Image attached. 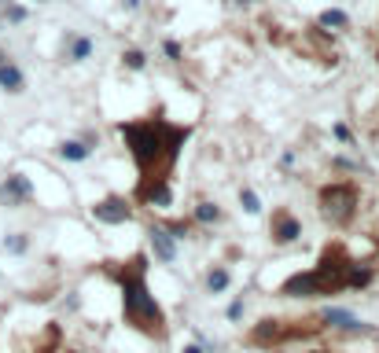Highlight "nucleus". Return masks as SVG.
Returning <instances> with one entry per match:
<instances>
[{
    "mask_svg": "<svg viewBox=\"0 0 379 353\" xmlns=\"http://www.w3.org/2000/svg\"><path fill=\"white\" fill-rule=\"evenodd\" d=\"M269 236H273V243L287 247V243H294V239L302 236V221L294 217L291 210H276V214H273V229H269Z\"/></svg>",
    "mask_w": 379,
    "mask_h": 353,
    "instance_id": "8",
    "label": "nucleus"
},
{
    "mask_svg": "<svg viewBox=\"0 0 379 353\" xmlns=\"http://www.w3.org/2000/svg\"><path fill=\"white\" fill-rule=\"evenodd\" d=\"M147 239H151L155 254H159V258L166 262V265L177 258V243H173V236H170L166 229H162V224H151V229H147Z\"/></svg>",
    "mask_w": 379,
    "mask_h": 353,
    "instance_id": "11",
    "label": "nucleus"
},
{
    "mask_svg": "<svg viewBox=\"0 0 379 353\" xmlns=\"http://www.w3.org/2000/svg\"><path fill=\"white\" fill-rule=\"evenodd\" d=\"M228 280H232V276H228V269H213L210 276H206V287L218 295V291H225V287H228Z\"/></svg>",
    "mask_w": 379,
    "mask_h": 353,
    "instance_id": "20",
    "label": "nucleus"
},
{
    "mask_svg": "<svg viewBox=\"0 0 379 353\" xmlns=\"http://www.w3.org/2000/svg\"><path fill=\"white\" fill-rule=\"evenodd\" d=\"M350 269H354L350 250L342 243H328L317 258V269H309L317 280V295H339L342 287H350Z\"/></svg>",
    "mask_w": 379,
    "mask_h": 353,
    "instance_id": "3",
    "label": "nucleus"
},
{
    "mask_svg": "<svg viewBox=\"0 0 379 353\" xmlns=\"http://www.w3.org/2000/svg\"><path fill=\"white\" fill-rule=\"evenodd\" d=\"M280 295L284 298H317V280H313V272H294L280 283Z\"/></svg>",
    "mask_w": 379,
    "mask_h": 353,
    "instance_id": "10",
    "label": "nucleus"
},
{
    "mask_svg": "<svg viewBox=\"0 0 379 353\" xmlns=\"http://www.w3.org/2000/svg\"><path fill=\"white\" fill-rule=\"evenodd\" d=\"M34 199V184H30V176L26 173H11L4 184H0V203H8V206H23Z\"/></svg>",
    "mask_w": 379,
    "mask_h": 353,
    "instance_id": "9",
    "label": "nucleus"
},
{
    "mask_svg": "<svg viewBox=\"0 0 379 353\" xmlns=\"http://www.w3.org/2000/svg\"><path fill=\"white\" fill-rule=\"evenodd\" d=\"M0 15H4L8 23H26V8H19V4H11V0H0Z\"/></svg>",
    "mask_w": 379,
    "mask_h": 353,
    "instance_id": "19",
    "label": "nucleus"
},
{
    "mask_svg": "<svg viewBox=\"0 0 379 353\" xmlns=\"http://www.w3.org/2000/svg\"><path fill=\"white\" fill-rule=\"evenodd\" d=\"M372 276H375V269L368 265V262H354V269H350V287H368L372 283Z\"/></svg>",
    "mask_w": 379,
    "mask_h": 353,
    "instance_id": "15",
    "label": "nucleus"
},
{
    "mask_svg": "<svg viewBox=\"0 0 379 353\" xmlns=\"http://www.w3.org/2000/svg\"><path fill=\"white\" fill-rule=\"evenodd\" d=\"M321 214L328 224H335V229H346L354 217H357V206H361V191L354 181H332L321 188Z\"/></svg>",
    "mask_w": 379,
    "mask_h": 353,
    "instance_id": "4",
    "label": "nucleus"
},
{
    "mask_svg": "<svg viewBox=\"0 0 379 353\" xmlns=\"http://www.w3.org/2000/svg\"><path fill=\"white\" fill-rule=\"evenodd\" d=\"M321 26L346 30V26H350V15H346V11H339V8H328V11H321Z\"/></svg>",
    "mask_w": 379,
    "mask_h": 353,
    "instance_id": "17",
    "label": "nucleus"
},
{
    "mask_svg": "<svg viewBox=\"0 0 379 353\" xmlns=\"http://www.w3.org/2000/svg\"><path fill=\"white\" fill-rule=\"evenodd\" d=\"M192 217H195V221H203V224H218V221H221V210H218L213 203H199Z\"/></svg>",
    "mask_w": 379,
    "mask_h": 353,
    "instance_id": "18",
    "label": "nucleus"
},
{
    "mask_svg": "<svg viewBox=\"0 0 379 353\" xmlns=\"http://www.w3.org/2000/svg\"><path fill=\"white\" fill-rule=\"evenodd\" d=\"M185 353H203V346H199V342H192V346H188Z\"/></svg>",
    "mask_w": 379,
    "mask_h": 353,
    "instance_id": "29",
    "label": "nucleus"
},
{
    "mask_svg": "<svg viewBox=\"0 0 379 353\" xmlns=\"http://www.w3.org/2000/svg\"><path fill=\"white\" fill-rule=\"evenodd\" d=\"M166 232H170V236H185V232H188V221H170Z\"/></svg>",
    "mask_w": 379,
    "mask_h": 353,
    "instance_id": "26",
    "label": "nucleus"
},
{
    "mask_svg": "<svg viewBox=\"0 0 379 353\" xmlns=\"http://www.w3.org/2000/svg\"><path fill=\"white\" fill-rule=\"evenodd\" d=\"M89 155H92L89 140H63L59 143V158H67V162H85Z\"/></svg>",
    "mask_w": 379,
    "mask_h": 353,
    "instance_id": "14",
    "label": "nucleus"
},
{
    "mask_svg": "<svg viewBox=\"0 0 379 353\" xmlns=\"http://www.w3.org/2000/svg\"><path fill=\"white\" fill-rule=\"evenodd\" d=\"M321 320H324V324H332V328H342V331H361V320L350 309H324Z\"/></svg>",
    "mask_w": 379,
    "mask_h": 353,
    "instance_id": "13",
    "label": "nucleus"
},
{
    "mask_svg": "<svg viewBox=\"0 0 379 353\" xmlns=\"http://www.w3.org/2000/svg\"><path fill=\"white\" fill-rule=\"evenodd\" d=\"M240 203H243V210H247V214H258V210H261V199L254 195L251 188H243V191H240Z\"/></svg>",
    "mask_w": 379,
    "mask_h": 353,
    "instance_id": "22",
    "label": "nucleus"
},
{
    "mask_svg": "<svg viewBox=\"0 0 379 353\" xmlns=\"http://www.w3.org/2000/svg\"><path fill=\"white\" fill-rule=\"evenodd\" d=\"M92 214L104 224H125V221H133V206H129L125 195H107V199H100L92 206Z\"/></svg>",
    "mask_w": 379,
    "mask_h": 353,
    "instance_id": "7",
    "label": "nucleus"
},
{
    "mask_svg": "<svg viewBox=\"0 0 379 353\" xmlns=\"http://www.w3.org/2000/svg\"><path fill=\"white\" fill-rule=\"evenodd\" d=\"M313 328H324V324H317V320H306V328H287L284 320H258V328H251L247 342L276 349V346H284L287 339H302V335H309Z\"/></svg>",
    "mask_w": 379,
    "mask_h": 353,
    "instance_id": "5",
    "label": "nucleus"
},
{
    "mask_svg": "<svg viewBox=\"0 0 379 353\" xmlns=\"http://www.w3.org/2000/svg\"><path fill=\"white\" fill-rule=\"evenodd\" d=\"M375 59H379V52H375Z\"/></svg>",
    "mask_w": 379,
    "mask_h": 353,
    "instance_id": "32",
    "label": "nucleus"
},
{
    "mask_svg": "<svg viewBox=\"0 0 379 353\" xmlns=\"http://www.w3.org/2000/svg\"><path fill=\"white\" fill-rule=\"evenodd\" d=\"M133 199L140 206H155V210H170L173 206V184L170 181H147L133 188Z\"/></svg>",
    "mask_w": 379,
    "mask_h": 353,
    "instance_id": "6",
    "label": "nucleus"
},
{
    "mask_svg": "<svg viewBox=\"0 0 379 353\" xmlns=\"http://www.w3.org/2000/svg\"><path fill=\"white\" fill-rule=\"evenodd\" d=\"M4 247H8L11 254H26V247H30V239H26V236H19V232H15V236H8V239H4Z\"/></svg>",
    "mask_w": 379,
    "mask_h": 353,
    "instance_id": "24",
    "label": "nucleus"
},
{
    "mask_svg": "<svg viewBox=\"0 0 379 353\" xmlns=\"http://www.w3.org/2000/svg\"><path fill=\"white\" fill-rule=\"evenodd\" d=\"M335 169H357V162H354V158H346V155H339L335 158Z\"/></svg>",
    "mask_w": 379,
    "mask_h": 353,
    "instance_id": "27",
    "label": "nucleus"
},
{
    "mask_svg": "<svg viewBox=\"0 0 379 353\" xmlns=\"http://www.w3.org/2000/svg\"><path fill=\"white\" fill-rule=\"evenodd\" d=\"M125 4H129V8H137V4H140V0H125Z\"/></svg>",
    "mask_w": 379,
    "mask_h": 353,
    "instance_id": "30",
    "label": "nucleus"
},
{
    "mask_svg": "<svg viewBox=\"0 0 379 353\" xmlns=\"http://www.w3.org/2000/svg\"><path fill=\"white\" fill-rule=\"evenodd\" d=\"M309 353H332V349H309Z\"/></svg>",
    "mask_w": 379,
    "mask_h": 353,
    "instance_id": "31",
    "label": "nucleus"
},
{
    "mask_svg": "<svg viewBox=\"0 0 379 353\" xmlns=\"http://www.w3.org/2000/svg\"><path fill=\"white\" fill-rule=\"evenodd\" d=\"M118 133L129 148V158L140 169L137 184H147V181H170V173L177 166L180 151H185V143L192 140L195 125H177L162 115H151V118L118 122Z\"/></svg>",
    "mask_w": 379,
    "mask_h": 353,
    "instance_id": "1",
    "label": "nucleus"
},
{
    "mask_svg": "<svg viewBox=\"0 0 379 353\" xmlns=\"http://www.w3.org/2000/svg\"><path fill=\"white\" fill-rule=\"evenodd\" d=\"M332 133H335V140H339V143L354 148V133H350V125H346V122H335V125H332Z\"/></svg>",
    "mask_w": 379,
    "mask_h": 353,
    "instance_id": "23",
    "label": "nucleus"
},
{
    "mask_svg": "<svg viewBox=\"0 0 379 353\" xmlns=\"http://www.w3.org/2000/svg\"><path fill=\"white\" fill-rule=\"evenodd\" d=\"M89 56H92V37H70L67 59H74V63H85Z\"/></svg>",
    "mask_w": 379,
    "mask_h": 353,
    "instance_id": "16",
    "label": "nucleus"
},
{
    "mask_svg": "<svg viewBox=\"0 0 379 353\" xmlns=\"http://www.w3.org/2000/svg\"><path fill=\"white\" fill-rule=\"evenodd\" d=\"M0 89H4V92H23V89H26L23 70L15 67L8 56H0Z\"/></svg>",
    "mask_w": 379,
    "mask_h": 353,
    "instance_id": "12",
    "label": "nucleus"
},
{
    "mask_svg": "<svg viewBox=\"0 0 379 353\" xmlns=\"http://www.w3.org/2000/svg\"><path fill=\"white\" fill-rule=\"evenodd\" d=\"M111 280L122 287V309H125V324L137 328L147 339H166L170 328H166V313L155 302L151 287H147V254H133L125 265L111 269Z\"/></svg>",
    "mask_w": 379,
    "mask_h": 353,
    "instance_id": "2",
    "label": "nucleus"
},
{
    "mask_svg": "<svg viewBox=\"0 0 379 353\" xmlns=\"http://www.w3.org/2000/svg\"><path fill=\"white\" fill-rule=\"evenodd\" d=\"M240 313H243V302H232V306H228V316H232V320H236Z\"/></svg>",
    "mask_w": 379,
    "mask_h": 353,
    "instance_id": "28",
    "label": "nucleus"
},
{
    "mask_svg": "<svg viewBox=\"0 0 379 353\" xmlns=\"http://www.w3.org/2000/svg\"><path fill=\"white\" fill-rule=\"evenodd\" d=\"M162 56H166V59H180V44L166 37V41H162Z\"/></svg>",
    "mask_w": 379,
    "mask_h": 353,
    "instance_id": "25",
    "label": "nucleus"
},
{
    "mask_svg": "<svg viewBox=\"0 0 379 353\" xmlns=\"http://www.w3.org/2000/svg\"><path fill=\"white\" fill-rule=\"evenodd\" d=\"M122 59H125V70H144L147 67V56L140 52V48H129Z\"/></svg>",
    "mask_w": 379,
    "mask_h": 353,
    "instance_id": "21",
    "label": "nucleus"
}]
</instances>
